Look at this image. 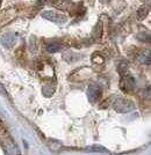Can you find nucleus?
<instances>
[{"label": "nucleus", "instance_id": "nucleus-5", "mask_svg": "<svg viewBox=\"0 0 151 155\" xmlns=\"http://www.w3.org/2000/svg\"><path fill=\"white\" fill-rule=\"evenodd\" d=\"M53 5H55V7L64 11V9H69L70 6L72 5V2H71V0H56Z\"/></svg>", "mask_w": 151, "mask_h": 155}, {"label": "nucleus", "instance_id": "nucleus-9", "mask_svg": "<svg viewBox=\"0 0 151 155\" xmlns=\"http://www.w3.org/2000/svg\"><path fill=\"white\" fill-rule=\"evenodd\" d=\"M142 63H144V64H150V52H145L144 54L141 57V59H139Z\"/></svg>", "mask_w": 151, "mask_h": 155}, {"label": "nucleus", "instance_id": "nucleus-7", "mask_svg": "<svg viewBox=\"0 0 151 155\" xmlns=\"http://www.w3.org/2000/svg\"><path fill=\"white\" fill-rule=\"evenodd\" d=\"M62 49V46L59 45L58 43H49L48 45H46V50L49 52H57V51H59Z\"/></svg>", "mask_w": 151, "mask_h": 155}, {"label": "nucleus", "instance_id": "nucleus-1", "mask_svg": "<svg viewBox=\"0 0 151 155\" xmlns=\"http://www.w3.org/2000/svg\"><path fill=\"white\" fill-rule=\"evenodd\" d=\"M42 16L44 19L51 21V22H55V23H64V22L67 21V18L64 14L56 13L53 11H46V12L42 13Z\"/></svg>", "mask_w": 151, "mask_h": 155}, {"label": "nucleus", "instance_id": "nucleus-8", "mask_svg": "<svg viewBox=\"0 0 151 155\" xmlns=\"http://www.w3.org/2000/svg\"><path fill=\"white\" fill-rule=\"evenodd\" d=\"M87 150H93V152H107V149L105 147H102V146H99V145H94V146H91V147H87Z\"/></svg>", "mask_w": 151, "mask_h": 155}, {"label": "nucleus", "instance_id": "nucleus-3", "mask_svg": "<svg viewBox=\"0 0 151 155\" xmlns=\"http://www.w3.org/2000/svg\"><path fill=\"white\" fill-rule=\"evenodd\" d=\"M134 87H135V81H134V79L132 77L127 75V77H123L121 79V81H120V88L123 91L130 93V91H132Z\"/></svg>", "mask_w": 151, "mask_h": 155}, {"label": "nucleus", "instance_id": "nucleus-2", "mask_svg": "<svg viewBox=\"0 0 151 155\" xmlns=\"http://www.w3.org/2000/svg\"><path fill=\"white\" fill-rule=\"evenodd\" d=\"M114 108H115V110H118V112H128L134 108V104L128 100L118 98V101L114 103Z\"/></svg>", "mask_w": 151, "mask_h": 155}, {"label": "nucleus", "instance_id": "nucleus-6", "mask_svg": "<svg viewBox=\"0 0 151 155\" xmlns=\"http://www.w3.org/2000/svg\"><path fill=\"white\" fill-rule=\"evenodd\" d=\"M149 13V7L148 6H142L138 8L137 11V19L138 20H143Z\"/></svg>", "mask_w": 151, "mask_h": 155}, {"label": "nucleus", "instance_id": "nucleus-4", "mask_svg": "<svg viewBox=\"0 0 151 155\" xmlns=\"http://www.w3.org/2000/svg\"><path fill=\"white\" fill-rule=\"evenodd\" d=\"M101 94L102 91L100 89V87H98L97 84H91L90 88H88V91H87V95H88V100L91 102H97L99 98L101 97Z\"/></svg>", "mask_w": 151, "mask_h": 155}]
</instances>
